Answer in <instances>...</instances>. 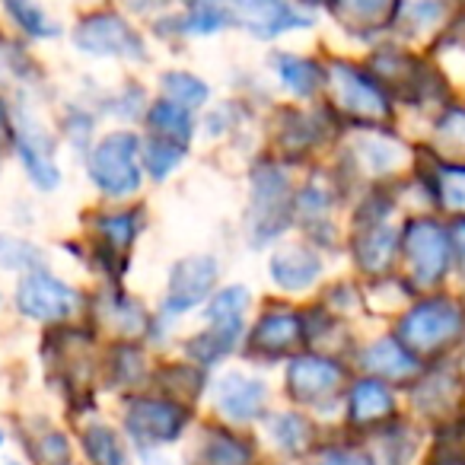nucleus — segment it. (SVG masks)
<instances>
[{"label":"nucleus","instance_id":"f8f14e48","mask_svg":"<svg viewBox=\"0 0 465 465\" xmlns=\"http://www.w3.org/2000/svg\"><path fill=\"white\" fill-rule=\"evenodd\" d=\"M213 401H217V411L223 414L226 420L246 424V420H255L265 411L268 386L259 376L226 373V376H220L217 386H213Z\"/></svg>","mask_w":465,"mask_h":465},{"label":"nucleus","instance_id":"2f4dec72","mask_svg":"<svg viewBox=\"0 0 465 465\" xmlns=\"http://www.w3.org/2000/svg\"><path fill=\"white\" fill-rule=\"evenodd\" d=\"M42 265V255L35 246L23 240H14V236H0V268H10V272H35Z\"/></svg>","mask_w":465,"mask_h":465},{"label":"nucleus","instance_id":"473e14b6","mask_svg":"<svg viewBox=\"0 0 465 465\" xmlns=\"http://www.w3.org/2000/svg\"><path fill=\"white\" fill-rule=\"evenodd\" d=\"M443 16V0H399V20L411 29H424Z\"/></svg>","mask_w":465,"mask_h":465},{"label":"nucleus","instance_id":"423d86ee","mask_svg":"<svg viewBox=\"0 0 465 465\" xmlns=\"http://www.w3.org/2000/svg\"><path fill=\"white\" fill-rule=\"evenodd\" d=\"M217 10H223L226 20L240 23L262 39H274V35L306 26V20L287 0H220Z\"/></svg>","mask_w":465,"mask_h":465},{"label":"nucleus","instance_id":"f03ea898","mask_svg":"<svg viewBox=\"0 0 465 465\" xmlns=\"http://www.w3.org/2000/svg\"><path fill=\"white\" fill-rule=\"evenodd\" d=\"M90 179L109 198H124L141 188V141L131 131H112L93 147Z\"/></svg>","mask_w":465,"mask_h":465},{"label":"nucleus","instance_id":"dca6fc26","mask_svg":"<svg viewBox=\"0 0 465 465\" xmlns=\"http://www.w3.org/2000/svg\"><path fill=\"white\" fill-rule=\"evenodd\" d=\"M303 338V322H300L293 312L287 310H274L268 316L259 319V325L252 329V338H249V351H259V354L268 357H281L293 348V344Z\"/></svg>","mask_w":465,"mask_h":465},{"label":"nucleus","instance_id":"6ab92c4d","mask_svg":"<svg viewBox=\"0 0 465 465\" xmlns=\"http://www.w3.org/2000/svg\"><path fill=\"white\" fill-rule=\"evenodd\" d=\"M274 77L297 96H312L322 84V71L312 61L297 58V54H274Z\"/></svg>","mask_w":465,"mask_h":465},{"label":"nucleus","instance_id":"5701e85b","mask_svg":"<svg viewBox=\"0 0 465 465\" xmlns=\"http://www.w3.org/2000/svg\"><path fill=\"white\" fill-rule=\"evenodd\" d=\"M207 96H211V90H207L204 80L194 77V74L169 71L166 77H163V99L182 105V109H198V105L207 103Z\"/></svg>","mask_w":465,"mask_h":465},{"label":"nucleus","instance_id":"1a4fd4ad","mask_svg":"<svg viewBox=\"0 0 465 465\" xmlns=\"http://www.w3.org/2000/svg\"><path fill=\"white\" fill-rule=\"evenodd\" d=\"M405 252L414 281L424 287L437 284L440 274L446 272V262H450V240H446L443 226L430 223V220L411 223L405 232Z\"/></svg>","mask_w":465,"mask_h":465},{"label":"nucleus","instance_id":"412c9836","mask_svg":"<svg viewBox=\"0 0 465 465\" xmlns=\"http://www.w3.org/2000/svg\"><path fill=\"white\" fill-rule=\"evenodd\" d=\"M380 440L382 443L376 446V452H370L376 465H411L418 443H414V433L405 424L392 420V424L380 427Z\"/></svg>","mask_w":465,"mask_h":465},{"label":"nucleus","instance_id":"ea45409f","mask_svg":"<svg viewBox=\"0 0 465 465\" xmlns=\"http://www.w3.org/2000/svg\"><path fill=\"white\" fill-rule=\"evenodd\" d=\"M4 465H23V462H4Z\"/></svg>","mask_w":465,"mask_h":465},{"label":"nucleus","instance_id":"0eeeda50","mask_svg":"<svg viewBox=\"0 0 465 465\" xmlns=\"http://www.w3.org/2000/svg\"><path fill=\"white\" fill-rule=\"evenodd\" d=\"M287 207H291V185L287 175L278 169H259L252 175V220L249 230H255L259 242L272 240L287 220Z\"/></svg>","mask_w":465,"mask_h":465},{"label":"nucleus","instance_id":"bb28decb","mask_svg":"<svg viewBox=\"0 0 465 465\" xmlns=\"http://www.w3.org/2000/svg\"><path fill=\"white\" fill-rule=\"evenodd\" d=\"M4 10L14 16V23L23 29V33L35 35V39H48V35H54L52 20H48L45 10H42L35 0H4Z\"/></svg>","mask_w":465,"mask_h":465},{"label":"nucleus","instance_id":"aec40b11","mask_svg":"<svg viewBox=\"0 0 465 465\" xmlns=\"http://www.w3.org/2000/svg\"><path fill=\"white\" fill-rule=\"evenodd\" d=\"M147 124L153 128V134L160 137V141H173V143H182V147H185V141L192 137L188 109L169 103V99H160V103L147 112Z\"/></svg>","mask_w":465,"mask_h":465},{"label":"nucleus","instance_id":"a878e982","mask_svg":"<svg viewBox=\"0 0 465 465\" xmlns=\"http://www.w3.org/2000/svg\"><path fill=\"white\" fill-rule=\"evenodd\" d=\"M201 459H204V465H249L252 452L242 440L230 437V433H211Z\"/></svg>","mask_w":465,"mask_h":465},{"label":"nucleus","instance_id":"4be33fe9","mask_svg":"<svg viewBox=\"0 0 465 465\" xmlns=\"http://www.w3.org/2000/svg\"><path fill=\"white\" fill-rule=\"evenodd\" d=\"M272 440L281 452L300 456L312 443V424L303 414H274L272 418Z\"/></svg>","mask_w":465,"mask_h":465},{"label":"nucleus","instance_id":"cd10ccee","mask_svg":"<svg viewBox=\"0 0 465 465\" xmlns=\"http://www.w3.org/2000/svg\"><path fill=\"white\" fill-rule=\"evenodd\" d=\"M246 306H249V291L240 284H232V287H226V291H220L217 297L207 303L204 319L207 322H242Z\"/></svg>","mask_w":465,"mask_h":465},{"label":"nucleus","instance_id":"7c9ffc66","mask_svg":"<svg viewBox=\"0 0 465 465\" xmlns=\"http://www.w3.org/2000/svg\"><path fill=\"white\" fill-rule=\"evenodd\" d=\"M182 156H185V147H182V143L160 141V137H156V141H150L147 150H143L147 173L153 175V179H166V175L182 163Z\"/></svg>","mask_w":465,"mask_h":465},{"label":"nucleus","instance_id":"9b49d317","mask_svg":"<svg viewBox=\"0 0 465 465\" xmlns=\"http://www.w3.org/2000/svg\"><path fill=\"white\" fill-rule=\"evenodd\" d=\"M341 367H338L331 357H316L306 354L297 357L291 363V373H287V389L297 401H306V405H319V401L331 399V395L341 389Z\"/></svg>","mask_w":465,"mask_h":465},{"label":"nucleus","instance_id":"393cba45","mask_svg":"<svg viewBox=\"0 0 465 465\" xmlns=\"http://www.w3.org/2000/svg\"><path fill=\"white\" fill-rule=\"evenodd\" d=\"M361 249V265L367 272H382V268L392 262L395 252V230L389 223H373V230L357 242Z\"/></svg>","mask_w":465,"mask_h":465},{"label":"nucleus","instance_id":"6e6552de","mask_svg":"<svg viewBox=\"0 0 465 465\" xmlns=\"http://www.w3.org/2000/svg\"><path fill=\"white\" fill-rule=\"evenodd\" d=\"M124 420H128V433L134 440L150 446H166L179 440L182 427H185V411L182 405L166 399H134Z\"/></svg>","mask_w":465,"mask_h":465},{"label":"nucleus","instance_id":"58836bf2","mask_svg":"<svg viewBox=\"0 0 465 465\" xmlns=\"http://www.w3.org/2000/svg\"><path fill=\"white\" fill-rule=\"evenodd\" d=\"M0 446H4V430H0Z\"/></svg>","mask_w":465,"mask_h":465},{"label":"nucleus","instance_id":"7ed1b4c3","mask_svg":"<svg viewBox=\"0 0 465 465\" xmlns=\"http://www.w3.org/2000/svg\"><path fill=\"white\" fill-rule=\"evenodd\" d=\"M80 303V293L71 284L48 272H29L16 284V310L35 322H58L67 319Z\"/></svg>","mask_w":465,"mask_h":465},{"label":"nucleus","instance_id":"9d476101","mask_svg":"<svg viewBox=\"0 0 465 465\" xmlns=\"http://www.w3.org/2000/svg\"><path fill=\"white\" fill-rule=\"evenodd\" d=\"M331 86H335V103L357 122H380L389 115V103L382 90L367 77V74L354 71L348 64H335L331 71Z\"/></svg>","mask_w":465,"mask_h":465},{"label":"nucleus","instance_id":"c85d7f7f","mask_svg":"<svg viewBox=\"0 0 465 465\" xmlns=\"http://www.w3.org/2000/svg\"><path fill=\"white\" fill-rule=\"evenodd\" d=\"M389 0H335V14L348 26H376L386 16Z\"/></svg>","mask_w":465,"mask_h":465},{"label":"nucleus","instance_id":"ddd939ff","mask_svg":"<svg viewBox=\"0 0 465 465\" xmlns=\"http://www.w3.org/2000/svg\"><path fill=\"white\" fill-rule=\"evenodd\" d=\"M348 420L357 430H380L395 420V395L376 376L354 382L348 395Z\"/></svg>","mask_w":465,"mask_h":465},{"label":"nucleus","instance_id":"4468645a","mask_svg":"<svg viewBox=\"0 0 465 465\" xmlns=\"http://www.w3.org/2000/svg\"><path fill=\"white\" fill-rule=\"evenodd\" d=\"M16 147H20V160L35 185L39 188L58 185V166H54V156H52V141H48L45 128L35 118H23L20 122V141H16Z\"/></svg>","mask_w":465,"mask_h":465},{"label":"nucleus","instance_id":"2eb2a0df","mask_svg":"<svg viewBox=\"0 0 465 465\" xmlns=\"http://www.w3.org/2000/svg\"><path fill=\"white\" fill-rule=\"evenodd\" d=\"M363 367L382 382H405L420 376V361L399 341V338H382L363 351Z\"/></svg>","mask_w":465,"mask_h":465},{"label":"nucleus","instance_id":"f704fd0d","mask_svg":"<svg viewBox=\"0 0 465 465\" xmlns=\"http://www.w3.org/2000/svg\"><path fill=\"white\" fill-rule=\"evenodd\" d=\"M440 198L452 211H465V169H443L440 173Z\"/></svg>","mask_w":465,"mask_h":465},{"label":"nucleus","instance_id":"e433bc0d","mask_svg":"<svg viewBox=\"0 0 465 465\" xmlns=\"http://www.w3.org/2000/svg\"><path fill=\"white\" fill-rule=\"evenodd\" d=\"M427 465H465V450H437Z\"/></svg>","mask_w":465,"mask_h":465},{"label":"nucleus","instance_id":"f257e3e1","mask_svg":"<svg viewBox=\"0 0 465 465\" xmlns=\"http://www.w3.org/2000/svg\"><path fill=\"white\" fill-rule=\"evenodd\" d=\"M465 335V316L452 300H427L405 312L399 322V341L414 357H440Z\"/></svg>","mask_w":465,"mask_h":465},{"label":"nucleus","instance_id":"b1692460","mask_svg":"<svg viewBox=\"0 0 465 465\" xmlns=\"http://www.w3.org/2000/svg\"><path fill=\"white\" fill-rule=\"evenodd\" d=\"M86 452H90L93 465H128V450H124L122 437L112 427L93 424L84 437Z\"/></svg>","mask_w":465,"mask_h":465},{"label":"nucleus","instance_id":"c756f323","mask_svg":"<svg viewBox=\"0 0 465 465\" xmlns=\"http://www.w3.org/2000/svg\"><path fill=\"white\" fill-rule=\"evenodd\" d=\"M96 226H99V236H103V240H109L115 249H128L131 242H134L137 230H141V223H137L131 211L103 213Z\"/></svg>","mask_w":465,"mask_h":465},{"label":"nucleus","instance_id":"20e7f679","mask_svg":"<svg viewBox=\"0 0 465 465\" xmlns=\"http://www.w3.org/2000/svg\"><path fill=\"white\" fill-rule=\"evenodd\" d=\"M74 42L80 45V52L96 58H143V42L137 29L115 14H96L84 20Z\"/></svg>","mask_w":465,"mask_h":465},{"label":"nucleus","instance_id":"c9c22d12","mask_svg":"<svg viewBox=\"0 0 465 465\" xmlns=\"http://www.w3.org/2000/svg\"><path fill=\"white\" fill-rule=\"evenodd\" d=\"M316 465H376V462L367 450H354V446H329V450H322V456L316 459Z\"/></svg>","mask_w":465,"mask_h":465},{"label":"nucleus","instance_id":"f3484780","mask_svg":"<svg viewBox=\"0 0 465 465\" xmlns=\"http://www.w3.org/2000/svg\"><path fill=\"white\" fill-rule=\"evenodd\" d=\"M272 281L284 291H306L322 272V262L312 249L303 246H284L272 255Z\"/></svg>","mask_w":465,"mask_h":465},{"label":"nucleus","instance_id":"72a5a7b5","mask_svg":"<svg viewBox=\"0 0 465 465\" xmlns=\"http://www.w3.org/2000/svg\"><path fill=\"white\" fill-rule=\"evenodd\" d=\"M440 147L452 150V153H465V112L456 109L440 122Z\"/></svg>","mask_w":465,"mask_h":465},{"label":"nucleus","instance_id":"4c0bfd02","mask_svg":"<svg viewBox=\"0 0 465 465\" xmlns=\"http://www.w3.org/2000/svg\"><path fill=\"white\" fill-rule=\"evenodd\" d=\"M452 240H456V249L462 255V265H465V220H459L456 230H452Z\"/></svg>","mask_w":465,"mask_h":465},{"label":"nucleus","instance_id":"a211bd4d","mask_svg":"<svg viewBox=\"0 0 465 465\" xmlns=\"http://www.w3.org/2000/svg\"><path fill=\"white\" fill-rule=\"evenodd\" d=\"M418 408L433 420H450L462 405V382L456 373H433L414 389Z\"/></svg>","mask_w":465,"mask_h":465},{"label":"nucleus","instance_id":"39448f33","mask_svg":"<svg viewBox=\"0 0 465 465\" xmlns=\"http://www.w3.org/2000/svg\"><path fill=\"white\" fill-rule=\"evenodd\" d=\"M217 284V262L211 255H188L175 262L169 272V293H166V312L169 316H185L198 303L211 297Z\"/></svg>","mask_w":465,"mask_h":465}]
</instances>
